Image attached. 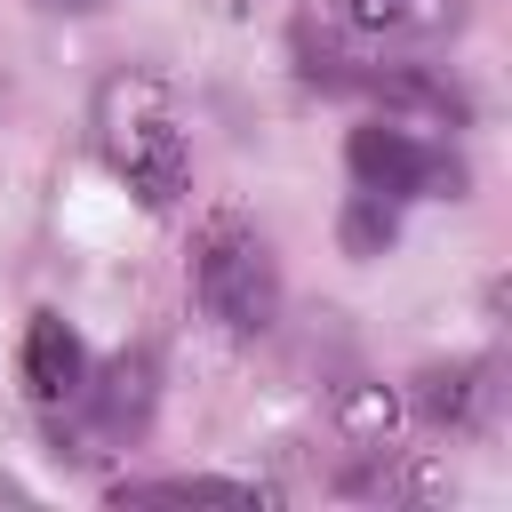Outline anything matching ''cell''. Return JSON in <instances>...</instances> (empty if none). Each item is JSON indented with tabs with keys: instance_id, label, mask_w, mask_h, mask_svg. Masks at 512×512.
I'll list each match as a JSON object with an SVG mask.
<instances>
[{
	"instance_id": "1",
	"label": "cell",
	"mask_w": 512,
	"mask_h": 512,
	"mask_svg": "<svg viewBox=\"0 0 512 512\" xmlns=\"http://www.w3.org/2000/svg\"><path fill=\"white\" fill-rule=\"evenodd\" d=\"M88 128H96V152L104 168L144 200V208H176L184 184H192V144H184V112L168 96L160 72H104L96 80V104H88Z\"/></svg>"
},
{
	"instance_id": "2",
	"label": "cell",
	"mask_w": 512,
	"mask_h": 512,
	"mask_svg": "<svg viewBox=\"0 0 512 512\" xmlns=\"http://www.w3.org/2000/svg\"><path fill=\"white\" fill-rule=\"evenodd\" d=\"M192 296H200V312L216 320V328H232V336H264V328H280V256H272V240L256 232V224H240V216H208L200 224V240H192Z\"/></svg>"
},
{
	"instance_id": "3",
	"label": "cell",
	"mask_w": 512,
	"mask_h": 512,
	"mask_svg": "<svg viewBox=\"0 0 512 512\" xmlns=\"http://www.w3.org/2000/svg\"><path fill=\"white\" fill-rule=\"evenodd\" d=\"M344 168L360 176V192H384V200H416V192H440L456 200L464 192V168L432 144L408 136V120H368L344 136Z\"/></svg>"
},
{
	"instance_id": "4",
	"label": "cell",
	"mask_w": 512,
	"mask_h": 512,
	"mask_svg": "<svg viewBox=\"0 0 512 512\" xmlns=\"http://www.w3.org/2000/svg\"><path fill=\"white\" fill-rule=\"evenodd\" d=\"M80 376H88V352L64 328V312H32L24 320V392L40 408H56V400H80Z\"/></svg>"
},
{
	"instance_id": "5",
	"label": "cell",
	"mask_w": 512,
	"mask_h": 512,
	"mask_svg": "<svg viewBox=\"0 0 512 512\" xmlns=\"http://www.w3.org/2000/svg\"><path fill=\"white\" fill-rule=\"evenodd\" d=\"M360 88L384 104V120H424V128H464V120H472V96L448 88V80H432V72H416V64H400V72H360Z\"/></svg>"
},
{
	"instance_id": "6",
	"label": "cell",
	"mask_w": 512,
	"mask_h": 512,
	"mask_svg": "<svg viewBox=\"0 0 512 512\" xmlns=\"http://www.w3.org/2000/svg\"><path fill=\"white\" fill-rule=\"evenodd\" d=\"M80 392H88V416H96L104 440H136V432L152 424V360H144V352H120L96 384L80 376Z\"/></svg>"
},
{
	"instance_id": "7",
	"label": "cell",
	"mask_w": 512,
	"mask_h": 512,
	"mask_svg": "<svg viewBox=\"0 0 512 512\" xmlns=\"http://www.w3.org/2000/svg\"><path fill=\"white\" fill-rule=\"evenodd\" d=\"M344 24L368 40H440L464 24V0H344Z\"/></svg>"
},
{
	"instance_id": "8",
	"label": "cell",
	"mask_w": 512,
	"mask_h": 512,
	"mask_svg": "<svg viewBox=\"0 0 512 512\" xmlns=\"http://www.w3.org/2000/svg\"><path fill=\"white\" fill-rule=\"evenodd\" d=\"M336 240H344V256H384L392 240H400V200H384V192H352L344 200V216H336Z\"/></svg>"
},
{
	"instance_id": "9",
	"label": "cell",
	"mask_w": 512,
	"mask_h": 512,
	"mask_svg": "<svg viewBox=\"0 0 512 512\" xmlns=\"http://www.w3.org/2000/svg\"><path fill=\"white\" fill-rule=\"evenodd\" d=\"M416 408H424L432 424H472V408H480V368H424V376H416Z\"/></svg>"
},
{
	"instance_id": "10",
	"label": "cell",
	"mask_w": 512,
	"mask_h": 512,
	"mask_svg": "<svg viewBox=\"0 0 512 512\" xmlns=\"http://www.w3.org/2000/svg\"><path fill=\"white\" fill-rule=\"evenodd\" d=\"M120 496L128 504H264V488H248V480H144Z\"/></svg>"
},
{
	"instance_id": "11",
	"label": "cell",
	"mask_w": 512,
	"mask_h": 512,
	"mask_svg": "<svg viewBox=\"0 0 512 512\" xmlns=\"http://www.w3.org/2000/svg\"><path fill=\"white\" fill-rule=\"evenodd\" d=\"M296 72H304L312 88H360V64H352V56H344V48H336L312 16L296 24Z\"/></svg>"
},
{
	"instance_id": "12",
	"label": "cell",
	"mask_w": 512,
	"mask_h": 512,
	"mask_svg": "<svg viewBox=\"0 0 512 512\" xmlns=\"http://www.w3.org/2000/svg\"><path fill=\"white\" fill-rule=\"evenodd\" d=\"M48 8H72V16H88V8H104V0H48Z\"/></svg>"
}]
</instances>
